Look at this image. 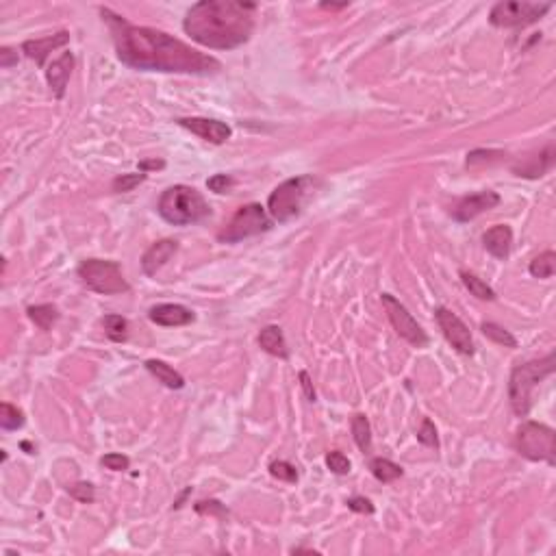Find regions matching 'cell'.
<instances>
[{"instance_id":"obj_1","label":"cell","mask_w":556,"mask_h":556,"mask_svg":"<svg viewBox=\"0 0 556 556\" xmlns=\"http://www.w3.org/2000/svg\"><path fill=\"white\" fill-rule=\"evenodd\" d=\"M102 17L111 29L120 61L129 67L143 72H176V74H211L222 67L218 59L202 55L164 31L129 24L109 9H102Z\"/></svg>"},{"instance_id":"obj_2","label":"cell","mask_w":556,"mask_h":556,"mask_svg":"<svg viewBox=\"0 0 556 556\" xmlns=\"http://www.w3.org/2000/svg\"><path fill=\"white\" fill-rule=\"evenodd\" d=\"M255 9L257 5L237 0H202L187 11L183 29L200 46L232 50L246 44L253 35Z\"/></svg>"},{"instance_id":"obj_3","label":"cell","mask_w":556,"mask_h":556,"mask_svg":"<svg viewBox=\"0 0 556 556\" xmlns=\"http://www.w3.org/2000/svg\"><path fill=\"white\" fill-rule=\"evenodd\" d=\"M157 211L166 222L174 226H187L205 220L209 215V205L200 191H196L193 187L174 185L161 193Z\"/></svg>"},{"instance_id":"obj_4","label":"cell","mask_w":556,"mask_h":556,"mask_svg":"<svg viewBox=\"0 0 556 556\" xmlns=\"http://www.w3.org/2000/svg\"><path fill=\"white\" fill-rule=\"evenodd\" d=\"M554 363H556V354L550 352L541 361H530L524 365H517L513 370L511 381H509V398H511V406L515 411V415L519 418L528 415L530 404H532V391L546 376L554 372Z\"/></svg>"},{"instance_id":"obj_5","label":"cell","mask_w":556,"mask_h":556,"mask_svg":"<svg viewBox=\"0 0 556 556\" xmlns=\"http://www.w3.org/2000/svg\"><path fill=\"white\" fill-rule=\"evenodd\" d=\"M311 185H313L311 176H298V178H289V181L280 183L270 193V200H267V211H270L272 218L276 222H289L298 218L302 205L309 196Z\"/></svg>"},{"instance_id":"obj_6","label":"cell","mask_w":556,"mask_h":556,"mask_svg":"<svg viewBox=\"0 0 556 556\" xmlns=\"http://www.w3.org/2000/svg\"><path fill=\"white\" fill-rule=\"evenodd\" d=\"M79 276L92 289L102 296H116L129 292L131 287L122 274V267L116 261H102V259H89L79 265Z\"/></svg>"},{"instance_id":"obj_7","label":"cell","mask_w":556,"mask_h":556,"mask_svg":"<svg viewBox=\"0 0 556 556\" xmlns=\"http://www.w3.org/2000/svg\"><path fill=\"white\" fill-rule=\"evenodd\" d=\"M272 228V220L270 215L265 213V209L257 202L253 205H244L237 209V213L232 215L230 222L220 230L218 239L224 244H237L241 239L261 235V232Z\"/></svg>"},{"instance_id":"obj_8","label":"cell","mask_w":556,"mask_h":556,"mask_svg":"<svg viewBox=\"0 0 556 556\" xmlns=\"http://www.w3.org/2000/svg\"><path fill=\"white\" fill-rule=\"evenodd\" d=\"M517 450L530 461H546L550 465L556 463V433L537 422H524L517 430Z\"/></svg>"},{"instance_id":"obj_9","label":"cell","mask_w":556,"mask_h":556,"mask_svg":"<svg viewBox=\"0 0 556 556\" xmlns=\"http://www.w3.org/2000/svg\"><path fill=\"white\" fill-rule=\"evenodd\" d=\"M552 9L548 3H519V0H511V3H498L491 13L489 22L500 29H515V26H528Z\"/></svg>"},{"instance_id":"obj_10","label":"cell","mask_w":556,"mask_h":556,"mask_svg":"<svg viewBox=\"0 0 556 556\" xmlns=\"http://www.w3.org/2000/svg\"><path fill=\"white\" fill-rule=\"evenodd\" d=\"M381 300H383V307H385V311L389 315V321H391L393 331H396L404 339V342H408L411 346L424 348L428 344V337L422 331V326L413 319V315L406 311L404 304H400V300H396L389 294H383Z\"/></svg>"},{"instance_id":"obj_11","label":"cell","mask_w":556,"mask_h":556,"mask_svg":"<svg viewBox=\"0 0 556 556\" xmlns=\"http://www.w3.org/2000/svg\"><path fill=\"white\" fill-rule=\"evenodd\" d=\"M437 324L443 333V337L452 344V348L461 354H474V339L470 328L463 324V319L459 315H454L452 311H447L443 307H439L435 311Z\"/></svg>"},{"instance_id":"obj_12","label":"cell","mask_w":556,"mask_h":556,"mask_svg":"<svg viewBox=\"0 0 556 556\" xmlns=\"http://www.w3.org/2000/svg\"><path fill=\"white\" fill-rule=\"evenodd\" d=\"M500 205V196L495 191H478V193H472L468 198H463L456 209L452 211L454 220L459 222H470L474 218H478L480 213H485L489 209H495Z\"/></svg>"},{"instance_id":"obj_13","label":"cell","mask_w":556,"mask_h":556,"mask_svg":"<svg viewBox=\"0 0 556 556\" xmlns=\"http://www.w3.org/2000/svg\"><path fill=\"white\" fill-rule=\"evenodd\" d=\"M183 129L191 131L193 135H198L205 141L211 143H224L230 137V127L218 120H207V118H183L178 120Z\"/></svg>"},{"instance_id":"obj_14","label":"cell","mask_w":556,"mask_h":556,"mask_svg":"<svg viewBox=\"0 0 556 556\" xmlns=\"http://www.w3.org/2000/svg\"><path fill=\"white\" fill-rule=\"evenodd\" d=\"M178 250V244L174 239H161L157 244H152L146 253L141 257V270L146 276H154L161 267H164Z\"/></svg>"},{"instance_id":"obj_15","label":"cell","mask_w":556,"mask_h":556,"mask_svg":"<svg viewBox=\"0 0 556 556\" xmlns=\"http://www.w3.org/2000/svg\"><path fill=\"white\" fill-rule=\"evenodd\" d=\"M72 67H74V55H72V52H63V55L52 61L46 70L48 85L57 98H63V94H65L67 81L72 77Z\"/></svg>"},{"instance_id":"obj_16","label":"cell","mask_w":556,"mask_h":556,"mask_svg":"<svg viewBox=\"0 0 556 556\" xmlns=\"http://www.w3.org/2000/svg\"><path fill=\"white\" fill-rule=\"evenodd\" d=\"M67 40H70V35L65 31H61L57 35H50V38H44V40H29V42L22 44V52L29 59H33L35 63L44 65V61H46V57L50 55V52L65 46Z\"/></svg>"},{"instance_id":"obj_17","label":"cell","mask_w":556,"mask_h":556,"mask_svg":"<svg viewBox=\"0 0 556 556\" xmlns=\"http://www.w3.org/2000/svg\"><path fill=\"white\" fill-rule=\"evenodd\" d=\"M150 319L159 326H185L193 321V313L183 304H157L150 309Z\"/></svg>"},{"instance_id":"obj_18","label":"cell","mask_w":556,"mask_h":556,"mask_svg":"<svg viewBox=\"0 0 556 556\" xmlns=\"http://www.w3.org/2000/svg\"><path fill=\"white\" fill-rule=\"evenodd\" d=\"M482 244H485L487 253L493 255L495 259H507L511 253V244H513V230L507 224L491 226L485 232V237H482Z\"/></svg>"},{"instance_id":"obj_19","label":"cell","mask_w":556,"mask_h":556,"mask_svg":"<svg viewBox=\"0 0 556 556\" xmlns=\"http://www.w3.org/2000/svg\"><path fill=\"white\" fill-rule=\"evenodd\" d=\"M259 346L272 356L278 358H287L289 356V348H287V342L283 337V331L278 326H265L259 335Z\"/></svg>"},{"instance_id":"obj_20","label":"cell","mask_w":556,"mask_h":556,"mask_svg":"<svg viewBox=\"0 0 556 556\" xmlns=\"http://www.w3.org/2000/svg\"><path fill=\"white\" fill-rule=\"evenodd\" d=\"M146 370L154 376L159 383H164L170 389H183L185 387V379H183V376L178 374L174 367H170L168 363H164V361L150 358V361H146Z\"/></svg>"},{"instance_id":"obj_21","label":"cell","mask_w":556,"mask_h":556,"mask_svg":"<svg viewBox=\"0 0 556 556\" xmlns=\"http://www.w3.org/2000/svg\"><path fill=\"white\" fill-rule=\"evenodd\" d=\"M370 470H372L374 478L381 480V482H393V480H398L402 476L400 465H396L389 459H372L370 461Z\"/></svg>"},{"instance_id":"obj_22","label":"cell","mask_w":556,"mask_h":556,"mask_svg":"<svg viewBox=\"0 0 556 556\" xmlns=\"http://www.w3.org/2000/svg\"><path fill=\"white\" fill-rule=\"evenodd\" d=\"M29 317L35 321V326L42 331H50L52 324L59 319V311L52 304H38V307H29Z\"/></svg>"},{"instance_id":"obj_23","label":"cell","mask_w":556,"mask_h":556,"mask_svg":"<svg viewBox=\"0 0 556 556\" xmlns=\"http://www.w3.org/2000/svg\"><path fill=\"white\" fill-rule=\"evenodd\" d=\"M528 270L534 278H552L556 272V255L552 250H546V253H541L539 257H534L530 261Z\"/></svg>"},{"instance_id":"obj_24","label":"cell","mask_w":556,"mask_h":556,"mask_svg":"<svg viewBox=\"0 0 556 556\" xmlns=\"http://www.w3.org/2000/svg\"><path fill=\"white\" fill-rule=\"evenodd\" d=\"M352 437L356 445L361 447V452H372V428L365 415H354L352 418Z\"/></svg>"},{"instance_id":"obj_25","label":"cell","mask_w":556,"mask_h":556,"mask_svg":"<svg viewBox=\"0 0 556 556\" xmlns=\"http://www.w3.org/2000/svg\"><path fill=\"white\" fill-rule=\"evenodd\" d=\"M102 326L111 342H124L129 337V321L122 315H104Z\"/></svg>"},{"instance_id":"obj_26","label":"cell","mask_w":556,"mask_h":556,"mask_svg":"<svg viewBox=\"0 0 556 556\" xmlns=\"http://www.w3.org/2000/svg\"><path fill=\"white\" fill-rule=\"evenodd\" d=\"M461 278H463V285L468 287L472 296H476V298H480V300H495V292L491 289V287H489L485 280L478 278L476 274L461 272Z\"/></svg>"},{"instance_id":"obj_27","label":"cell","mask_w":556,"mask_h":556,"mask_svg":"<svg viewBox=\"0 0 556 556\" xmlns=\"http://www.w3.org/2000/svg\"><path fill=\"white\" fill-rule=\"evenodd\" d=\"M482 335L489 337L491 342L505 346V348H517V339L507 328H502L500 324H493V321H485V324H482Z\"/></svg>"},{"instance_id":"obj_28","label":"cell","mask_w":556,"mask_h":556,"mask_svg":"<svg viewBox=\"0 0 556 556\" xmlns=\"http://www.w3.org/2000/svg\"><path fill=\"white\" fill-rule=\"evenodd\" d=\"M24 424V415H22V411L9 404V402H3L0 404V426H3L5 430H17Z\"/></svg>"},{"instance_id":"obj_29","label":"cell","mask_w":556,"mask_h":556,"mask_svg":"<svg viewBox=\"0 0 556 556\" xmlns=\"http://www.w3.org/2000/svg\"><path fill=\"white\" fill-rule=\"evenodd\" d=\"M270 474L274 478H278V480H285V482H296L298 480V470L287 461H274L270 465Z\"/></svg>"},{"instance_id":"obj_30","label":"cell","mask_w":556,"mask_h":556,"mask_svg":"<svg viewBox=\"0 0 556 556\" xmlns=\"http://www.w3.org/2000/svg\"><path fill=\"white\" fill-rule=\"evenodd\" d=\"M326 465H328V470L333 474H339V476H344V474L350 472V459L344 452H337V450L335 452H328Z\"/></svg>"},{"instance_id":"obj_31","label":"cell","mask_w":556,"mask_h":556,"mask_svg":"<svg viewBox=\"0 0 556 556\" xmlns=\"http://www.w3.org/2000/svg\"><path fill=\"white\" fill-rule=\"evenodd\" d=\"M143 178H146V174H143V172H139V174H122L113 181V191H118V193L131 191L143 181Z\"/></svg>"},{"instance_id":"obj_32","label":"cell","mask_w":556,"mask_h":556,"mask_svg":"<svg viewBox=\"0 0 556 556\" xmlns=\"http://www.w3.org/2000/svg\"><path fill=\"white\" fill-rule=\"evenodd\" d=\"M100 465L106 470H111V472H124V470H129V456H124V454H104L100 459Z\"/></svg>"},{"instance_id":"obj_33","label":"cell","mask_w":556,"mask_h":556,"mask_svg":"<svg viewBox=\"0 0 556 556\" xmlns=\"http://www.w3.org/2000/svg\"><path fill=\"white\" fill-rule=\"evenodd\" d=\"M418 439L424 443V445H430V447H437L439 445V439H437V430H435V424L430 422L428 418L422 422V428L418 433Z\"/></svg>"},{"instance_id":"obj_34","label":"cell","mask_w":556,"mask_h":556,"mask_svg":"<svg viewBox=\"0 0 556 556\" xmlns=\"http://www.w3.org/2000/svg\"><path fill=\"white\" fill-rule=\"evenodd\" d=\"M70 493L74 495L77 500L85 502V505H89V502H94V487L89 485V482H79V485L70 487Z\"/></svg>"},{"instance_id":"obj_35","label":"cell","mask_w":556,"mask_h":556,"mask_svg":"<svg viewBox=\"0 0 556 556\" xmlns=\"http://www.w3.org/2000/svg\"><path fill=\"white\" fill-rule=\"evenodd\" d=\"M230 185H232V178L226 176V174H215V176H211L209 181H207V187L211 191H215V193H224Z\"/></svg>"},{"instance_id":"obj_36","label":"cell","mask_w":556,"mask_h":556,"mask_svg":"<svg viewBox=\"0 0 556 556\" xmlns=\"http://www.w3.org/2000/svg\"><path fill=\"white\" fill-rule=\"evenodd\" d=\"M348 509L354 511V513H367V515L374 513V505L367 498H350L348 500Z\"/></svg>"},{"instance_id":"obj_37","label":"cell","mask_w":556,"mask_h":556,"mask_svg":"<svg viewBox=\"0 0 556 556\" xmlns=\"http://www.w3.org/2000/svg\"><path fill=\"white\" fill-rule=\"evenodd\" d=\"M196 511L198 513H218V515H228L226 511H224V507L220 505V502H215V500H209V502H198V505H196Z\"/></svg>"},{"instance_id":"obj_38","label":"cell","mask_w":556,"mask_h":556,"mask_svg":"<svg viewBox=\"0 0 556 556\" xmlns=\"http://www.w3.org/2000/svg\"><path fill=\"white\" fill-rule=\"evenodd\" d=\"M300 385H302V389H304V396H307V400H311V402H315V389H313V383H311V379H309V374L307 372H300Z\"/></svg>"},{"instance_id":"obj_39","label":"cell","mask_w":556,"mask_h":556,"mask_svg":"<svg viewBox=\"0 0 556 556\" xmlns=\"http://www.w3.org/2000/svg\"><path fill=\"white\" fill-rule=\"evenodd\" d=\"M17 63V52H13L11 48H3L0 50V67H11Z\"/></svg>"},{"instance_id":"obj_40","label":"cell","mask_w":556,"mask_h":556,"mask_svg":"<svg viewBox=\"0 0 556 556\" xmlns=\"http://www.w3.org/2000/svg\"><path fill=\"white\" fill-rule=\"evenodd\" d=\"M166 164L164 161H143L141 164V170H148V168H164Z\"/></svg>"},{"instance_id":"obj_41","label":"cell","mask_w":556,"mask_h":556,"mask_svg":"<svg viewBox=\"0 0 556 556\" xmlns=\"http://www.w3.org/2000/svg\"><path fill=\"white\" fill-rule=\"evenodd\" d=\"M321 7H324V9H346L348 3H342V5H328V3H321Z\"/></svg>"}]
</instances>
